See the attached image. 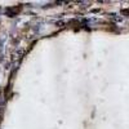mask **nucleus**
I'll return each mask as SVG.
<instances>
[{
  "mask_svg": "<svg viewBox=\"0 0 129 129\" xmlns=\"http://www.w3.org/2000/svg\"><path fill=\"white\" fill-rule=\"evenodd\" d=\"M21 12V7H9L5 9V14L8 17H16Z\"/></svg>",
  "mask_w": 129,
  "mask_h": 129,
  "instance_id": "obj_1",
  "label": "nucleus"
}]
</instances>
